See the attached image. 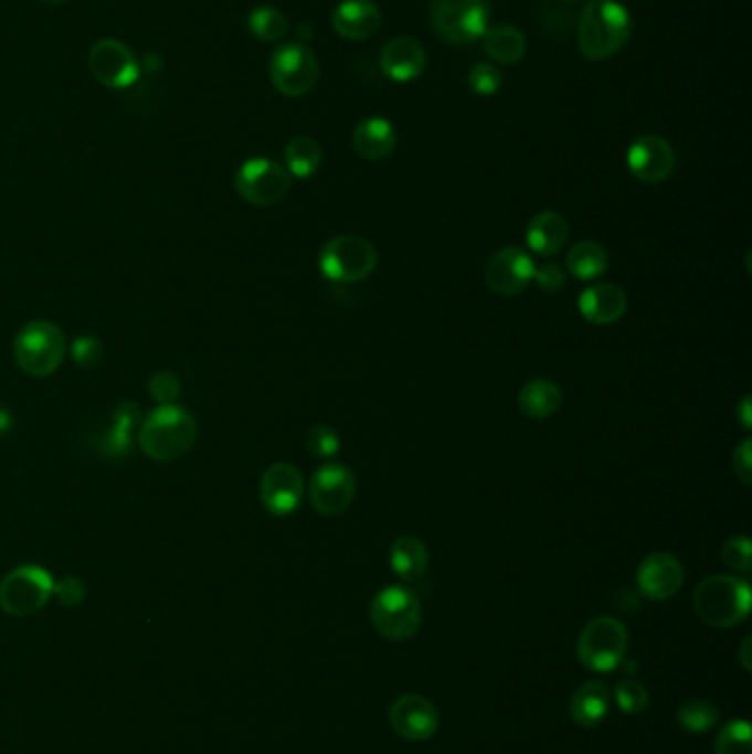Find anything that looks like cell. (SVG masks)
Returning <instances> with one entry per match:
<instances>
[{
  "instance_id": "1",
  "label": "cell",
  "mask_w": 752,
  "mask_h": 754,
  "mask_svg": "<svg viewBox=\"0 0 752 754\" xmlns=\"http://www.w3.org/2000/svg\"><path fill=\"white\" fill-rule=\"evenodd\" d=\"M197 420L183 406L163 404L141 417L137 444L148 459L170 464L190 453L197 442Z\"/></svg>"
},
{
  "instance_id": "2",
  "label": "cell",
  "mask_w": 752,
  "mask_h": 754,
  "mask_svg": "<svg viewBox=\"0 0 752 754\" xmlns=\"http://www.w3.org/2000/svg\"><path fill=\"white\" fill-rule=\"evenodd\" d=\"M632 38V15L616 0H590L579 20V46L587 60L616 55Z\"/></svg>"
},
{
  "instance_id": "3",
  "label": "cell",
  "mask_w": 752,
  "mask_h": 754,
  "mask_svg": "<svg viewBox=\"0 0 752 754\" xmlns=\"http://www.w3.org/2000/svg\"><path fill=\"white\" fill-rule=\"evenodd\" d=\"M693 607L711 627L731 629L742 625L751 614V587L735 576H709L696 587Z\"/></svg>"
},
{
  "instance_id": "4",
  "label": "cell",
  "mask_w": 752,
  "mask_h": 754,
  "mask_svg": "<svg viewBox=\"0 0 752 754\" xmlns=\"http://www.w3.org/2000/svg\"><path fill=\"white\" fill-rule=\"evenodd\" d=\"M66 355L64 333L49 320L27 322L13 340V360L29 378H49Z\"/></svg>"
},
{
  "instance_id": "5",
  "label": "cell",
  "mask_w": 752,
  "mask_h": 754,
  "mask_svg": "<svg viewBox=\"0 0 752 754\" xmlns=\"http://www.w3.org/2000/svg\"><path fill=\"white\" fill-rule=\"evenodd\" d=\"M318 265L322 276L333 283H360L373 274L378 252L364 236L338 234L322 245Z\"/></svg>"
},
{
  "instance_id": "6",
  "label": "cell",
  "mask_w": 752,
  "mask_h": 754,
  "mask_svg": "<svg viewBox=\"0 0 752 754\" xmlns=\"http://www.w3.org/2000/svg\"><path fill=\"white\" fill-rule=\"evenodd\" d=\"M488 0H431V24L442 40L468 46L484 38L488 29Z\"/></svg>"
},
{
  "instance_id": "7",
  "label": "cell",
  "mask_w": 752,
  "mask_h": 754,
  "mask_svg": "<svg viewBox=\"0 0 752 754\" xmlns=\"http://www.w3.org/2000/svg\"><path fill=\"white\" fill-rule=\"evenodd\" d=\"M629 647L625 625L612 616L594 618L579 638V660L596 673H610L621 667Z\"/></svg>"
},
{
  "instance_id": "8",
  "label": "cell",
  "mask_w": 752,
  "mask_h": 754,
  "mask_svg": "<svg viewBox=\"0 0 752 754\" xmlns=\"http://www.w3.org/2000/svg\"><path fill=\"white\" fill-rule=\"evenodd\" d=\"M371 623L380 636L389 640H409L420 631L422 605L420 598L400 585H391L371 603Z\"/></svg>"
},
{
  "instance_id": "9",
  "label": "cell",
  "mask_w": 752,
  "mask_h": 754,
  "mask_svg": "<svg viewBox=\"0 0 752 754\" xmlns=\"http://www.w3.org/2000/svg\"><path fill=\"white\" fill-rule=\"evenodd\" d=\"M53 576L38 565L11 570L0 583V609L13 618L38 614L53 596Z\"/></svg>"
},
{
  "instance_id": "10",
  "label": "cell",
  "mask_w": 752,
  "mask_h": 754,
  "mask_svg": "<svg viewBox=\"0 0 752 754\" xmlns=\"http://www.w3.org/2000/svg\"><path fill=\"white\" fill-rule=\"evenodd\" d=\"M234 188L252 205L269 208L287 199L292 190V174L272 159H247L234 174Z\"/></svg>"
},
{
  "instance_id": "11",
  "label": "cell",
  "mask_w": 752,
  "mask_h": 754,
  "mask_svg": "<svg viewBox=\"0 0 752 754\" xmlns=\"http://www.w3.org/2000/svg\"><path fill=\"white\" fill-rule=\"evenodd\" d=\"M269 77L276 91L287 97L307 95L318 82V60L300 42L283 44L269 57Z\"/></svg>"
},
{
  "instance_id": "12",
  "label": "cell",
  "mask_w": 752,
  "mask_h": 754,
  "mask_svg": "<svg viewBox=\"0 0 752 754\" xmlns=\"http://www.w3.org/2000/svg\"><path fill=\"white\" fill-rule=\"evenodd\" d=\"M88 68L93 77L108 88H126L137 82L141 66L133 49L119 40L104 38L88 51Z\"/></svg>"
},
{
  "instance_id": "13",
  "label": "cell",
  "mask_w": 752,
  "mask_h": 754,
  "mask_svg": "<svg viewBox=\"0 0 752 754\" xmlns=\"http://www.w3.org/2000/svg\"><path fill=\"white\" fill-rule=\"evenodd\" d=\"M356 497V477L342 464L320 466L309 484V501L325 517L342 514Z\"/></svg>"
},
{
  "instance_id": "14",
  "label": "cell",
  "mask_w": 752,
  "mask_h": 754,
  "mask_svg": "<svg viewBox=\"0 0 752 754\" xmlns=\"http://www.w3.org/2000/svg\"><path fill=\"white\" fill-rule=\"evenodd\" d=\"M258 495L263 508L274 517H289L298 510L303 495H305V479L303 472L285 461L272 464L258 486Z\"/></svg>"
},
{
  "instance_id": "15",
  "label": "cell",
  "mask_w": 752,
  "mask_h": 754,
  "mask_svg": "<svg viewBox=\"0 0 752 754\" xmlns=\"http://www.w3.org/2000/svg\"><path fill=\"white\" fill-rule=\"evenodd\" d=\"M534 265L526 249L515 245L501 247L486 265V285L497 296H517L532 283Z\"/></svg>"
},
{
  "instance_id": "16",
  "label": "cell",
  "mask_w": 752,
  "mask_h": 754,
  "mask_svg": "<svg viewBox=\"0 0 752 754\" xmlns=\"http://www.w3.org/2000/svg\"><path fill=\"white\" fill-rule=\"evenodd\" d=\"M627 166L636 179L645 183H660L671 177L676 168V152L665 137L643 135L629 146Z\"/></svg>"
},
{
  "instance_id": "17",
  "label": "cell",
  "mask_w": 752,
  "mask_h": 754,
  "mask_svg": "<svg viewBox=\"0 0 752 754\" xmlns=\"http://www.w3.org/2000/svg\"><path fill=\"white\" fill-rule=\"evenodd\" d=\"M391 726L409 742H426L437 733L439 715L428 700L420 695H404L391 707Z\"/></svg>"
},
{
  "instance_id": "18",
  "label": "cell",
  "mask_w": 752,
  "mask_h": 754,
  "mask_svg": "<svg viewBox=\"0 0 752 754\" xmlns=\"http://www.w3.org/2000/svg\"><path fill=\"white\" fill-rule=\"evenodd\" d=\"M685 583V570L680 561L667 552L647 556L638 567V587L652 601L674 598Z\"/></svg>"
},
{
  "instance_id": "19",
  "label": "cell",
  "mask_w": 752,
  "mask_h": 754,
  "mask_svg": "<svg viewBox=\"0 0 752 754\" xmlns=\"http://www.w3.org/2000/svg\"><path fill=\"white\" fill-rule=\"evenodd\" d=\"M380 68L393 82H411L426 68V51L415 38L398 35L384 44Z\"/></svg>"
},
{
  "instance_id": "20",
  "label": "cell",
  "mask_w": 752,
  "mask_h": 754,
  "mask_svg": "<svg viewBox=\"0 0 752 754\" xmlns=\"http://www.w3.org/2000/svg\"><path fill=\"white\" fill-rule=\"evenodd\" d=\"M331 24L347 40H367L378 33L382 11L373 0H345L333 9Z\"/></svg>"
},
{
  "instance_id": "21",
  "label": "cell",
  "mask_w": 752,
  "mask_h": 754,
  "mask_svg": "<svg viewBox=\"0 0 752 754\" xmlns=\"http://www.w3.org/2000/svg\"><path fill=\"white\" fill-rule=\"evenodd\" d=\"M579 311L592 325H614L627 311V294L612 283L587 287L579 298Z\"/></svg>"
},
{
  "instance_id": "22",
  "label": "cell",
  "mask_w": 752,
  "mask_h": 754,
  "mask_svg": "<svg viewBox=\"0 0 752 754\" xmlns=\"http://www.w3.org/2000/svg\"><path fill=\"white\" fill-rule=\"evenodd\" d=\"M528 247L539 256H554L568 241V221L563 214L546 210L530 219L526 227Z\"/></svg>"
},
{
  "instance_id": "23",
  "label": "cell",
  "mask_w": 752,
  "mask_h": 754,
  "mask_svg": "<svg viewBox=\"0 0 752 754\" xmlns=\"http://www.w3.org/2000/svg\"><path fill=\"white\" fill-rule=\"evenodd\" d=\"M398 141L395 128L384 117H367L353 130V148L360 157L378 161L393 152Z\"/></svg>"
},
{
  "instance_id": "24",
  "label": "cell",
  "mask_w": 752,
  "mask_h": 754,
  "mask_svg": "<svg viewBox=\"0 0 752 754\" xmlns=\"http://www.w3.org/2000/svg\"><path fill=\"white\" fill-rule=\"evenodd\" d=\"M563 404V393L559 389V384H554L552 380H530L523 384V389L519 391V408L526 417L532 420H548L552 417Z\"/></svg>"
},
{
  "instance_id": "25",
  "label": "cell",
  "mask_w": 752,
  "mask_h": 754,
  "mask_svg": "<svg viewBox=\"0 0 752 754\" xmlns=\"http://www.w3.org/2000/svg\"><path fill=\"white\" fill-rule=\"evenodd\" d=\"M610 704V689L603 682H587L572 698V720L585 729L599 726L607 718Z\"/></svg>"
},
{
  "instance_id": "26",
  "label": "cell",
  "mask_w": 752,
  "mask_h": 754,
  "mask_svg": "<svg viewBox=\"0 0 752 754\" xmlns=\"http://www.w3.org/2000/svg\"><path fill=\"white\" fill-rule=\"evenodd\" d=\"M391 570L404 581H420L428 570V550L415 537H400L391 545Z\"/></svg>"
},
{
  "instance_id": "27",
  "label": "cell",
  "mask_w": 752,
  "mask_h": 754,
  "mask_svg": "<svg viewBox=\"0 0 752 754\" xmlns=\"http://www.w3.org/2000/svg\"><path fill=\"white\" fill-rule=\"evenodd\" d=\"M486 53L499 64H517L526 55V35L512 24H495L484 33Z\"/></svg>"
},
{
  "instance_id": "28",
  "label": "cell",
  "mask_w": 752,
  "mask_h": 754,
  "mask_svg": "<svg viewBox=\"0 0 752 754\" xmlns=\"http://www.w3.org/2000/svg\"><path fill=\"white\" fill-rule=\"evenodd\" d=\"M607 249L596 241H579L568 254V272L579 280H594L607 272Z\"/></svg>"
},
{
  "instance_id": "29",
  "label": "cell",
  "mask_w": 752,
  "mask_h": 754,
  "mask_svg": "<svg viewBox=\"0 0 752 754\" xmlns=\"http://www.w3.org/2000/svg\"><path fill=\"white\" fill-rule=\"evenodd\" d=\"M322 161V150L316 139L311 137H294L287 148H285V163L287 172L298 179H309L311 174L318 172Z\"/></svg>"
},
{
  "instance_id": "30",
  "label": "cell",
  "mask_w": 752,
  "mask_h": 754,
  "mask_svg": "<svg viewBox=\"0 0 752 754\" xmlns=\"http://www.w3.org/2000/svg\"><path fill=\"white\" fill-rule=\"evenodd\" d=\"M247 29L254 38L263 42H276L287 35L289 22L285 13L274 7H256L247 15Z\"/></svg>"
},
{
  "instance_id": "31",
  "label": "cell",
  "mask_w": 752,
  "mask_h": 754,
  "mask_svg": "<svg viewBox=\"0 0 752 754\" xmlns=\"http://www.w3.org/2000/svg\"><path fill=\"white\" fill-rule=\"evenodd\" d=\"M678 722L689 733H709L720 722V711L707 700H691L680 707Z\"/></svg>"
},
{
  "instance_id": "32",
  "label": "cell",
  "mask_w": 752,
  "mask_h": 754,
  "mask_svg": "<svg viewBox=\"0 0 752 754\" xmlns=\"http://www.w3.org/2000/svg\"><path fill=\"white\" fill-rule=\"evenodd\" d=\"M716 754H752V731L746 720L729 722L716 742Z\"/></svg>"
},
{
  "instance_id": "33",
  "label": "cell",
  "mask_w": 752,
  "mask_h": 754,
  "mask_svg": "<svg viewBox=\"0 0 752 754\" xmlns=\"http://www.w3.org/2000/svg\"><path fill=\"white\" fill-rule=\"evenodd\" d=\"M504 73L490 62H479L468 73V84L477 95H495L501 88Z\"/></svg>"
},
{
  "instance_id": "34",
  "label": "cell",
  "mask_w": 752,
  "mask_h": 754,
  "mask_svg": "<svg viewBox=\"0 0 752 754\" xmlns=\"http://www.w3.org/2000/svg\"><path fill=\"white\" fill-rule=\"evenodd\" d=\"M307 448L311 455L320 457V459H331L338 455L340 450V437L331 426H314L307 433Z\"/></svg>"
},
{
  "instance_id": "35",
  "label": "cell",
  "mask_w": 752,
  "mask_h": 754,
  "mask_svg": "<svg viewBox=\"0 0 752 754\" xmlns=\"http://www.w3.org/2000/svg\"><path fill=\"white\" fill-rule=\"evenodd\" d=\"M722 561L733 572L749 574L752 567V545L749 537H733L722 548Z\"/></svg>"
},
{
  "instance_id": "36",
  "label": "cell",
  "mask_w": 752,
  "mask_h": 754,
  "mask_svg": "<svg viewBox=\"0 0 752 754\" xmlns=\"http://www.w3.org/2000/svg\"><path fill=\"white\" fill-rule=\"evenodd\" d=\"M614 698H616V704L623 713H629V715H638L647 709L649 704V693L643 684L638 682H621L614 691Z\"/></svg>"
},
{
  "instance_id": "37",
  "label": "cell",
  "mask_w": 752,
  "mask_h": 754,
  "mask_svg": "<svg viewBox=\"0 0 752 754\" xmlns=\"http://www.w3.org/2000/svg\"><path fill=\"white\" fill-rule=\"evenodd\" d=\"M148 393L150 397L163 406V404H174V400L181 393V382L172 371H159L150 378L148 382Z\"/></svg>"
},
{
  "instance_id": "38",
  "label": "cell",
  "mask_w": 752,
  "mask_h": 754,
  "mask_svg": "<svg viewBox=\"0 0 752 754\" xmlns=\"http://www.w3.org/2000/svg\"><path fill=\"white\" fill-rule=\"evenodd\" d=\"M71 358L77 367L82 369H93L102 362L104 358V347L97 338L93 336H80L73 347H71Z\"/></svg>"
},
{
  "instance_id": "39",
  "label": "cell",
  "mask_w": 752,
  "mask_h": 754,
  "mask_svg": "<svg viewBox=\"0 0 752 754\" xmlns=\"http://www.w3.org/2000/svg\"><path fill=\"white\" fill-rule=\"evenodd\" d=\"M532 280L548 294H557L563 289L565 280H568V272L559 265V263H541L534 265V274Z\"/></svg>"
},
{
  "instance_id": "40",
  "label": "cell",
  "mask_w": 752,
  "mask_h": 754,
  "mask_svg": "<svg viewBox=\"0 0 752 754\" xmlns=\"http://www.w3.org/2000/svg\"><path fill=\"white\" fill-rule=\"evenodd\" d=\"M53 596L57 598V603H60L62 607H68V609H71V607H77V605L84 603V598H86V585H84V581L77 578V576H66V578H62V581L55 583Z\"/></svg>"
},
{
  "instance_id": "41",
  "label": "cell",
  "mask_w": 752,
  "mask_h": 754,
  "mask_svg": "<svg viewBox=\"0 0 752 754\" xmlns=\"http://www.w3.org/2000/svg\"><path fill=\"white\" fill-rule=\"evenodd\" d=\"M733 470L735 475L742 479V484L751 486L752 484V442L744 439L735 453H733Z\"/></svg>"
},
{
  "instance_id": "42",
  "label": "cell",
  "mask_w": 752,
  "mask_h": 754,
  "mask_svg": "<svg viewBox=\"0 0 752 754\" xmlns=\"http://www.w3.org/2000/svg\"><path fill=\"white\" fill-rule=\"evenodd\" d=\"M752 406H751V395H746L740 404H738V420L744 428H751L752 426Z\"/></svg>"
},
{
  "instance_id": "43",
  "label": "cell",
  "mask_w": 752,
  "mask_h": 754,
  "mask_svg": "<svg viewBox=\"0 0 752 754\" xmlns=\"http://www.w3.org/2000/svg\"><path fill=\"white\" fill-rule=\"evenodd\" d=\"M751 645L752 640L751 638H746L744 640V645H742V651H740V658H742V665H744V669L746 671H751Z\"/></svg>"
},
{
  "instance_id": "44",
  "label": "cell",
  "mask_w": 752,
  "mask_h": 754,
  "mask_svg": "<svg viewBox=\"0 0 752 754\" xmlns=\"http://www.w3.org/2000/svg\"><path fill=\"white\" fill-rule=\"evenodd\" d=\"M9 428H11V415L4 408H0V435L7 433Z\"/></svg>"
},
{
  "instance_id": "45",
  "label": "cell",
  "mask_w": 752,
  "mask_h": 754,
  "mask_svg": "<svg viewBox=\"0 0 752 754\" xmlns=\"http://www.w3.org/2000/svg\"><path fill=\"white\" fill-rule=\"evenodd\" d=\"M298 35H300V40H311L314 38V29L311 26H298Z\"/></svg>"
},
{
  "instance_id": "46",
  "label": "cell",
  "mask_w": 752,
  "mask_h": 754,
  "mask_svg": "<svg viewBox=\"0 0 752 754\" xmlns=\"http://www.w3.org/2000/svg\"><path fill=\"white\" fill-rule=\"evenodd\" d=\"M42 2H49V4H60V2H64V0H42Z\"/></svg>"
},
{
  "instance_id": "47",
  "label": "cell",
  "mask_w": 752,
  "mask_h": 754,
  "mask_svg": "<svg viewBox=\"0 0 752 754\" xmlns=\"http://www.w3.org/2000/svg\"><path fill=\"white\" fill-rule=\"evenodd\" d=\"M563 2H576V0H563Z\"/></svg>"
}]
</instances>
